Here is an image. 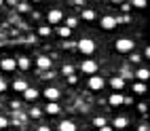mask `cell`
I'll use <instances>...</instances> for the list:
<instances>
[{
    "label": "cell",
    "instance_id": "obj_9",
    "mask_svg": "<svg viewBox=\"0 0 150 131\" xmlns=\"http://www.w3.org/2000/svg\"><path fill=\"white\" fill-rule=\"evenodd\" d=\"M0 68L4 72H13V70H17V62L13 57H4V59H0Z\"/></svg>",
    "mask_w": 150,
    "mask_h": 131
},
{
    "label": "cell",
    "instance_id": "obj_5",
    "mask_svg": "<svg viewBox=\"0 0 150 131\" xmlns=\"http://www.w3.org/2000/svg\"><path fill=\"white\" fill-rule=\"evenodd\" d=\"M97 68H99V64L95 62V59H85V62L81 64V70H83L85 74H89V76L97 74Z\"/></svg>",
    "mask_w": 150,
    "mask_h": 131
},
{
    "label": "cell",
    "instance_id": "obj_20",
    "mask_svg": "<svg viewBox=\"0 0 150 131\" xmlns=\"http://www.w3.org/2000/svg\"><path fill=\"white\" fill-rule=\"evenodd\" d=\"M83 19H85V21H93V19H95V11H93V8H85V11H83Z\"/></svg>",
    "mask_w": 150,
    "mask_h": 131
},
{
    "label": "cell",
    "instance_id": "obj_27",
    "mask_svg": "<svg viewBox=\"0 0 150 131\" xmlns=\"http://www.w3.org/2000/svg\"><path fill=\"white\" fill-rule=\"evenodd\" d=\"M8 127V118L6 116H0V129H6Z\"/></svg>",
    "mask_w": 150,
    "mask_h": 131
},
{
    "label": "cell",
    "instance_id": "obj_18",
    "mask_svg": "<svg viewBox=\"0 0 150 131\" xmlns=\"http://www.w3.org/2000/svg\"><path fill=\"white\" fill-rule=\"evenodd\" d=\"M13 89H15V91H19V93H23L25 89H28V83H25L23 78H19V80H15V83H13Z\"/></svg>",
    "mask_w": 150,
    "mask_h": 131
},
{
    "label": "cell",
    "instance_id": "obj_22",
    "mask_svg": "<svg viewBox=\"0 0 150 131\" xmlns=\"http://www.w3.org/2000/svg\"><path fill=\"white\" fill-rule=\"evenodd\" d=\"M40 116H42V110L40 108H32V110H30V118L36 120V118H40Z\"/></svg>",
    "mask_w": 150,
    "mask_h": 131
},
{
    "label": "cell",
    "instance_id": "obj_35",
    "mask_svg": "<svg viewBox=\"0 0 150 131\" xmlns=\"http://www.w3.org/2000/svg\"><path fill=\"white\" fill-rule=\"evenodd\" d=\"M110 2H112V4H123L125 0H110Z\"/></svg>",
    "mask_w": 150,
    "mask_h": 131
},
{
    "label": "cell",
    "instance_id": "obj_3",
    "mask_svg": "<svg viewBox=\"0 0 150 131\" xmlns=\"http://www.w3.org/2000/svg\"><path fill=\"white\" fill-rule=\"evenodd\" d=\"M87 87L91 89V91H99V89L106 87V80H104V76H99V74H91V76H89Z\"/></svg>",
    "mask_w": 150,
    "mask_h": 131
},
{
    "label": "cell",
    "instance_id": "obj_11",
    "mask_svg": "<svg viewBox=\"0 0 150 131\" xmlns=\"http://www.w3.org/2000/svg\"><path fill=\"white\" fill-rule=\"evenodd\" d=\"M57 131H78V125L74 120H62V123L57 125Z\"/></svg>",
    "mask_w": 150,
    "mask_h": 131
},
{
    "label": "cell",
    "instance_id": "obj_15",
    "mask_svg": "<svg viewBox=\"0 0 150 131\" xmlns=\"http://www.w3.org/2000/svg\"><path fill=\"white\" fill-rule=\"evenodd\" d=\"M38 95H40V93H38L36 89H32V87H28L25 91H23V99H25V102H36Z\"/></svg>",
    "mask_w": 150,
    "mask_h": 131
},
{
    "label": "cell",
    "instance_id": "obj_30",
    "mask_svg": "<svg viewBox=\"0 0 150 131\" xmlns=\"http://www.w3.org/2000/svg\"><path fill=\"white\" fill-rule=\"evenodd\" d=\"M68 83H70V85H76V83H78V76L70 74V76H68Z\"/></svg>",
    "mask_w": 150,
    "mask_h": 131
},
{
    "label": "cell",
    "instance_id": "obj_36",
    "mask_svg": "<svg viewBox=\"0 0 150 131\" xmlns=\"http://www.w3.org/2000/svg\"><path fill=\"white\" fill-rule=\"evenodd\" d=\"M85 2V0H74V4H83Z\"/></svg>",
    "mask_w": 150,
    "mask_h": 131
},
{
    "label": "cell",
    "instance_id": "obj_28",
    "mask_svg": "<svg viewBox=\"0 0 150 131\" xmlns=\"http://www.w3.org/2000/svg\"><path fill=\"white\" fill-rule=\"evenodd\" d=\"M6 89H8V85H6V80H4V78H0V93H4Z\"/></svg>",
    "mask_w": 150,
    "mask_h": 131
},
{
    "label": "cell",
    "instance_id": "obj_13",
    "mask_svg": "<svg viewBox=\"0 0 150 131\" xmlns=\"http://www.w3.org/2000/svg\"><path fill=\"white\" fill-rule=\"evenodd\" d=\"M42 112L51 114V116H55V114H59V112H62V106H59L57 102H49V104L45 106V110H42Z\"/></svg>",
    "mask_w": 150,
    "mask_h": 131
},
{
    "label": "cell",
    "instance_id": "obj_4",
    "mask_svg": "<svg viewBox=\"0 0 150 131\" xmlns=\"http://www.w3.org/2000/svg\"><path fill=\"white\" fill-rule=\"evenodd\" d=\"M108 85H110V89H112V91H123V89H125V85H127V80L121 76V74H116V76H112V78H110L108 80Z\"/></svg>",
    "mask_w": 150,
    "mask_h": 131
},
{
    "label": "cell",
    "instance_id": "obj_21",
    "mask_svg": "<svg viewBox=\"0 0 150 131\" xmlns=\"http://www.w3.org/2000/svg\"><path fill=\"white\" fill-rule=\"evenodd\" d=\"M133 91H135L137 95H144V93H146V83H135V85H133Z\"/></svg>",
    "mask_w": 150,
    "mask_h": 131
},
{
    "label": "cell",
    "instance_id": "obj_8",
    "mask_svg": "<svg viewBox=\"0 0 150 131\" xmlns=\"http://www.w3.org/2000/svg\"><path fill=\"white\" fill-rule=\"evenodd\" d=\"M45 97L49 102H59V97H62V91H59L57 87H47L45 89Z\"/></svg>",
    "mask_w": 150,
    "mask_h": 131
},
{
    "label": "cell",
    "instance_id": "obj_24",
    "mask_svg": "<svg viewBox=\"0 0 150 131\" xmlns=\"http://www.w3.org/2000/svg\"><path fill=\"white\" fill-rule=\"evenodd\" d=\"M49 34H51V28H45V25H42V28H38V36H42V38H45V36H49Z\"/></svg>",
    "mask_w": 150,
    "mask_h": 131
},
{
    "label": "cell",
    "instance_id": "obj_32",
    "mask_svg": "<svg viewBox=\"0 0 150 131\" xmlns=\"http://www.w3.org/2000/svg\"><path fill=\"white\" fill-rule=\"evenodd\" d=\"M137 110H139L142 114H146V112H148V106H146V104H137Z\"/></svg>",
    "mask_w": 150,
    "mask_h": 131
},
{
    "label": "cell",
    "instance_id": "obj_25",
    "mask_svg": "<svg viewBox=\"0 0 150 131\" xmlns=\"http://www.w3.org/2000/svg\"><path fill=\"white\" fill-rule=\"evenodd\" d=\"M72 70H74L72 66H64V68H62V74H64V76H70V74H72Z\"/></svg>",
    "mask_w": 150,
    "mask_h": 131
},
{
    "label": "cell",
    "instance_id": "obj_38",
    "mask_svg": "<svg viewBox=\"0 0 150 131\" xmlns=\"http://www.w3.org/2000/svg\"><path fill=\"white\" fill-rule=\"evenodd\" d=\"M6 131H17V129H6Z\"/></svg>",
    "mask_w": 150,
    "mask_h": 131
},
{
    "label": "cell",
    "instance_id": "obj_29",
    "mask_svg": "<svg viewBox=\"0 0 150 131\" xmlns=\"http://www.w3.org/2000/svg\"><path fill=\"white\" fill-rule=\"evenodd\" d=\"M74 25H76V17H70V19H68V25H66V28H70V30H72Z\"/></svg>",
    "mask_w": 150,
    "mask_h": 131
},
{
    "label": "cell",
    "instance_id": "obj_12",
    "mask_svg": "<svg viewBox=\"0 0 150 131\" xmlns=\"http://www.w3.org/2000/svg\"><path fill=\"white\" fill-rule=\"evenodd\" d=\"M36 66L40 68V70H51L53 62H51V57H47V55H40V57L36 59Z\"/></svg>",
    "mask_w": 150,
    "mask_h": 131
},
{
    "label": "cell",
    "instance_id": "obj_7",
    "mask_svg": "<svg viewBox=\"0 0 150 131\" xmlns=\"http://www.w3.org/2000/svg\"><path fill=\"white\" fill-rule=\"evenodd\" d=\"M116 17H112V15H106V17H102V21H99V25H102V30H106V32H110V30H116Z\"/></svg>",
    "mask_w": 150,
    "mask_h": 131
},
{
    "label": "cell",
    "instance_id": "obj_17",
    "mask_svg": "<svg viewBox=\"0 0 150 131\" xmlns=\"http://www.w3.org/2000/svg\"><path fill=\"white\" fill-rule=\"evenodd\" d=\"M17 62V68H21V70H30L32 68V59L30 57H19V59H15Z\"/></svg>",
    "mask_w": 150,
    "mask_h": 131
},
{
    "label": "cell",
    "instance_id": "obj_33",
    "mask_svg": "<svg viewBox=\"0 0 150 131\" xmlns=\"http://www.w3.org/2000/svg\"><path fill=\"white\" fill-rule=\"evenodd\" d=\"M36 131H51V127H49V125H40Z\"/></svg>",
    "mask_w": 150,
    "mask_h": 131
},
{
    "label": "cell",
    "instance_id": "obj_1",
    "mask_svg": "<svg viewBox=\"0 0 150 131\" xmlns=\"http://www.w3.org/2000/svg\"><path fill=\"white\" fill-rule=\"evenodd\" d=\"M95 49H97L95 40H91V38H81L78 40V51H81L83 55H93Z\"/></svg>",
    "mask_w": 150,
    "mask_h": 131
},
{
    "label": "cell",
    "instance_id": "obj_16",
    "mask_svg": "<svg viewBox=\"0 0 150 131\" xmlns=\"http://www.w3.org/2000/svg\"><path fill=\"white\" fill-rule=\"evenodd\" d=\"M123 97L125 95H121V93H112V95L108 97V104L110 106H123Z\"/></svg>",
    "mask_w": 150,
    "mask_h": 131
},
{
    "label": "cell",
    "instance_id": "obj_2",
    "mask_svg": "<svg viewBox=\"0 0 150 131\" xmlns=\"http://www.w3.org/2000/svg\"><path fill=\"white\" fill-rule=\"evenodd\" d=\"M114 49L118 53H131L133 49H135V42L131 38H118L116 42H114Z\"/></svg>",
    "mask_w": 150,
    "mask_h": 131
},
{
    "label": "cell",
    "instance_id": "obj_23",
    "mask_svg": "<svg viewBox=\"0 0 150 131\" xmlns=\"http://www.w3.org/2000/svg\"><path fill=\"white\" fill-rule=\"evenodd\" d=\"M104 125H106V118H104V116H95V118H93V127L99 129V127H104Z\"/></svg>",
    "mask_w": 150,
    "mask_h": 131
},
{
    "label": "cell",
    "instance_id": "obj_34",
    "mask_svg": "<svg viewBox=\"0 0 150 131\" xmlns=\"http://www.w3.org/2000/svg\"><path fill=\"white\" fill-rule=\"evenodd\" d=\"M97 131H114V129H112V127H110V125H104V127H99Z\"/></svg>",
    "mask_w": 150,
    "mask_h": 131
},
{
    "label": "cell",
    "instance_id": "obj_31",
    "mask_svg": "<svg viewBox=\"0 0 150 131\" xmlns=\"http://www.w3.org/2000/svg\"><path fill=\"white\" fill-rule=\"evenodd\" d=\"M17 8H19V13H28V11H30V8H28V4H25V2H21V4H19V6H17Z\"/></svg>",
    "mask_w": 150,
    "mask_h": 131
},
{
    "label": "cell",
    "instance_id": "obj_6",
    "mask_svg": "<svg viewBox=\"0 0 150 131\" xmlns=\"http://www.w3.org/2000/svg\"><path fill=\"white\" fill-rule=\"evenodd\" d=\"M62 19H64V11H59V8H51L47 15V21L51 23V25H57V23H62Z\"/></svg>",
    "mask_w": 150,
    "mask_h": 131
},
{
    "label": "cell",
    "instance_id": "obj_37",
    "mask_svg": "<svg viewBox=\"0 0 150 131\" xmlns=\"http://www.w3.org/2000/svg\"><path fill=\"white\" fill-rule=\"evenodd\" d=\"M32 2H42V0H32Z\"/></svg>",
    "mask_w": 150,
    "mask_h": 131
},
{
    "label": "cell",
    "instance_id": "obj_39",
    "mask_svg": "<svg viewBox=\"0 0 150 131\" xmlns=\"http://www.w3.org/2000/svg\"><path fill=\"white\" fill-rule=\"evenodd\" d=\"M2 2H4V0H0V6H2Z\"/></svg>",
    "mask_w": 150,
    "mask_h": 131
},
{
    "label": "cell",
    "instance_id": "obj_14",
    "mask_svg": "<svg viewBox=\"0 0 150 131\" xmlns=\"http://www.w3.org/2000/svg\"><path fill=\"white\" fill-rule=\"evenodd\" d=\"M135 78H137V83H148V78H150V70H148V68H139L137 72H135Z\"/></svg>",
    "mask_w": 150,
    "mask_h": 131
},
{
    "label": "cell",
    "instance_id": "obj_10",
    "mask_svg": "<svg viewBox=\"0 0 150 131\" xmlns=\"http://www.w3.org/2000/svg\"><path fill=\"white\" fill-rule=\"evenodd\" d=\"M110 127H112L114 131H116V129H127V127H129V118H125V116H116V118L112 120V125H110Z\"/></svg>",
    "mask_w": 150,
    "mask_h": 131
},
{
    "label": "cell",
    "instance_id": "obj_19",
    "mask_svg": "<svg viewBox=\"0 0 150 131\" xmlns=\"http://www.w3.org/2000/svg\"><path fill=\"white\" fill-rule=\"evenodd\" d=\"M55 32H57V36H59V38H70V36H72V30H70V28H66V25L57 28Z\"/></svg>",
    "mask_w": 150,
    "mask_h": 131
},
{
    "label": "cell",
    "instance_id": "obj_26",
    "mask_svg": "<svg viewBox=\"0 0 150 131\" xmlns=\"http://www.w3.org/2000/svg\"><path fill=\"white\" fill-rule=\"evenodd\" d=\"M133 6H137V8H146V0H133Z\"/></svg>",
    "mask_w": 150,
    "mask_h": 131
}]
</instances>
